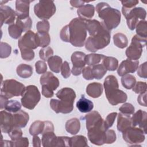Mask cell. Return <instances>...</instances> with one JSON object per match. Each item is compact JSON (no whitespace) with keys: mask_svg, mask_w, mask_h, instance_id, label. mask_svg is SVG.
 <instances>
[{"mask_svg":"<svg viewBox=\"0 0 147 147\" xmlns=\"http://www.w3.org/2000/svg\"><path fill=\"white\" fill-rule=\"evenodd\" d=\"M4 109L5 110L11 113H17L21 109V103L16 100H7L4 105Z\"/></svg>","mask_w":147,"mask_h":147,"instance_id":"38","label":"cell"},{"mask_svg":"<svg viewBox=\"0 0 147 147\" xmlns=\"http://www.w3.org/2000/svg\"><path fill=\"white\" fill-rule=\"evenodd\" d=\"M28 146L29 140L26 137H21L16 141H13L14 147H27Z\"/></svg>","mask_w":147,"mask_h":147,"instance_id":"54","label":"cell"},{"mask_svg":"<svg viewBox=\"0 0 147 147\" xmlns=\"http://www.w3.org/2000/svg\"><path fill=\"white\" fill-rule=\"evenodd\" d=\"M88 130V138L90 141L96 145H102L105 144L106 131L107 129L105 127L104 120L91 126Z\"/></svg>","mask_w":147,"mask_h":147,"instance_id":"10","label":"cell"},{"mask_svg":"<svg viewBox=\"0 0 147 147\" xmlns=\"http://www.w3.org/2000/svg\"><path fill=\"white\" fill-rule=\"evenodd\" d=\"M95 7L92 5L86 4L77 10L79 18L84 20H89L94 16Z\"/></svg>","mask_w":147,"mask_h":147,"instance_id":"24","label":"cell"},{"mask_svg":"<svg viewBox=\"0 0 147 147\" xmlns=\"http://www.w3.org/2000/svg\"><path fill=\"white\" fill-rule=\"evenodd\" d=\"M107 71V70L102 64H96L91 67L92 74L94 78L98 80L102 79L105 76Z\"/></svg>","mask_w":147,"mask_h":147,"instance_id":"37","label":"cell"},{"mask_svg":"<svg viewBox=\"0 0 147 147\" xmlns=\"http://www.w3.org/2000/svg\"><path fill=\"white\" fill-rule=\"evenodd\" d=\"M48 64L52 71L55 73H59L62 65V59L58 56H52L48 60Z\"/></svg>","mask_w":147,"mask_h":147,"instance_id":"29","label":"cell"},{"mask_svg":"<svg viewBox=\"0 0 147 147\" xmlns=\"http://www.w3.org/2000/svg\"><path fill=\"white\" fill-rule=\"evenodd\" d=\"M138 60L126 59L121 62L117 69V74L120 76H123L129 73H134L138 67Z\"/></svg>","mask_w":147,"mask_h":147,"instance_id":"15","label":"cell"},{"mask_svg":"<svg viewBox=\"0 0 147 147\" xmlns=\"http://www.w3.org/2000/svg\"><path fill=\"white\" fill-rule=\"evenodd\" d=\"M117 114V113L113 112L107 115L105 120L104 121V126L106 129H109L113 126Z\"/></svg>","mask_w":147,"mask_h":147,"instance_id":"45","label":"cell"},{"mask_svg":"<svg viewBox=\"0 0 147 147\" xmlns=\"http://www.w3.org/2000/svg\"><path fill=\"white\" fill-rule=\"evenodd\" d=\"M56 10L53 1H39L34 6L35 15L42 20L49 19L55 13Z\"/></svg>","mask_w":147,"mask_h":147,"instance_id":"11","label":"cell"},{"mask_svg":"<svg viewBox=\"0 0 147 147\" xmlns=\"http://www.w3.org/2000/svg\"><path fill=\"white\" fill-rule=\"evenodd\" d=\"M11 52V48L9 44L6 42H1L0 47V57L1 59L9 57Z\"/></svg>","mask_w":147,"mask_h":147,"instance_id":"42","label":"cell"},{"mask_svg":"<svg viewBox=\"0 0 147 147\" xmlns=\"http://www.w3.org/2000/svg\"><path fill=\"white\" fill-rule=\"evenodd\" d=\"M122 12L126 20L127 25L131 30L135 29L138 22V19L145 20L146 16V10L141 7L129 9L122 6Z\"/></svg>","mask_w":147,"mask_h":147,"instance_id":"7","label":"cell"},{"mask_svg":"<svg viewBox=\"0 0 147 147\" xmlns=\"http://www.w3.org/2000/svg\"><path fill=\"white\" fill-rule=\"evenodd\" d=\"M42 94L45 98H51L53 96L54 92L52 90L43 85L42 86Z\"/></svg>","mask_w":147,"mask_h":147,"instance_id":"58","label":"cell"},{"mask_svg":"<svg viewBox=\"0 0 147 147\" xmlns=\"http://www.w3.org/2000/svg\"><path fill=\"white\" fill-rule=\"evenodd\" d=\"M61 40L70 42L76 47H83L86 40L87 29L86 20L75 18L68 25L64 26L60 33Z\"/></svg>","mask_w":147,"mask_h":147,"instance_id":"2","label":"cell"},{"mask_svg":"<svg viewBox=\"0 0 147 147\" xmlns=\"http://www.w3.org/2000/svg\"><path fill=\"white\" fill-rule=\"evenodd\" d=\"M86 55L80 51L74 52L71 55V61L73 67L71 70L72 74L74 76H79L81 74L86 64Z\"/></svg>","mask_w":147,"mask_h":147,"instance_id":"14","label":"cell"},{"mask_svg":"<svg viewBox=\"0 0 147 147\" xmlns=\"http://www.w3.org/2000/svg\"><path fill=\"white\" fill-rule=\"evenodd\" d=\"M119 110L121 113L126 114H133L134 113V107L130 103H125L123 105H122Z\"/></svg>","mask_w":147,"mask_h":147,"instance_id":"48","label":"cell"},{"mask_svg":"<svg viewBox=\"0 0 147 147\" xmlns=\"http://www.w3.org/2000/svg\"><path fill=\"white\" fill-rule=\"evenodd\" d=\"M105 57V56L102 54L91 53L86 56V64L88 66L92 67L98 64L101 60Z\"/></svg>","mask_w":147,"mask_h":147,"instance_id":"36","label":"cell"},{"mask_svg":"<svg viewBox=\"0 0 147 147\" xmlns=\"http://www.w3.org/2000/svg\"><path fill=\"white\" fill-rule=\"evenodd\" d=\"M133 91L136 94H142L146 92V83L144 82H138L133 86Z\"/></svg>","mask_w":147,"mask_h":147,"instance_id":"49","label":"cell"},{"mask_svg":"<svg viewBox=\"0 0 147 147\" xmlns=\"http://www.w3.org/2000/svg\"><path fill=\"white\" fill-rule=\"evenodd\" d=\"M82 73L83 78L86 80H92L94 79V77L92 74V71H91V67L90 66L84 67Z\"/></svg>","mask_w":147,"mask_h":147,"instance_id":"56","label":"cell"},{"mask_svg":"<svg viewBox=\"0 0 147 147\" xmlns=\"http://www.w3.org/2000/svg\"><path fill=\"white\" fill-rule=\"evenodd\" d=\"M85 2H87L86 1H70V3L72 6L75 7H79L83 6Z\"/></svg>","mask_w":147,"mask_h":147,"instance_id":"60","label":"cell"},{"mask_svg":"<svg viewBox=\"0 0 147 147\" xmlns=\"http://www.w3.org/2000/svg\"><path fill=\"white\" fill-rule=\"evenodd\" d=\"M76 107L81 113H88L93 109L94 103L90 100L86 98L84 95H83L77 102Z\"/></svg>","mask_w":147,"mask_h":147,"instance_id":"26","label":"cell"},{"mask_svg":"<svg viewBox=\"0 0 147 147\" xmlns=\"http://www.w3.org/2000/svg\"><path fill=\"white\" fill-rule=\"evenodd\" d=\"M41 85L45 86L53 91L56 90L59 86V80L52 72H47L40 77Z\"/></svg>","mask_w":147,"mask_h":147,"instance_id":"19","label":"cell"},{"mask_svg":"<svg viewBox=\"0 0 147 147\" xmlns=\"http://www.w3.org/2000/svg\"><path fill=\"white\" fill-rule=\"evenodd\" d=\"M38 37L39 47L42 48L47 47L51 42V38L48 32H37L36 33Z\"/></svg>","mask_w":147,"mask_h":147,"instance_id":"40","label":"cell"},{"mask_svg":"<svg viewBox=\"0 0 147 147\" xmlns=\"http://www.w3.org/2000/svg\"><path fill=\"white\" fill-rule=\"evenodd\" d=\"M121 83L122 86L126 89H131L136 83V78L130 74H126L122 76Z\"/></svg>","mask_w":147,"mask_h":147,"instance_id":"39","label":"cell"},{"mask_svg":"<svg viewBox=\"0 0 147 147\" xmlns=\"http://www.w3.org/2000/svg\"><path fill=\"white\" fill-rule=\"evenodd\" d=\"M116 140V134L113 130L107 129L106 131L105 144H112Z\"/></svg>","mask_w":147,"mask_h":147,"instance_id":"53","label":"cell"},{"mask_svg":"<svg viewBox=\"0 0 147 147\" xmlns=\"http://www.w3.org/2000/svg\"><path fill=\"white\" fill-rule=\"evenodd\" d=\"M36 71L38 74H43L47 70V65L44 61L38 60L35 63Z\"/></svg>","mask_w":147,"mask_h":147,"instance_id":"50","label":"cell"},{"mask_svg":"<svg viewBox=\"0 0 147 147\" xmlns=\"http://www.w3.org/2000/svg\"><path fill=\"white\" fill-rule=\"evenodd\" d=\"M56 96L59 100L52 99L50 100V106L55 113L68 114L72 111L76 96L73 89L69 87L63 88L57 91Z\"/></svg>","mask_w":147,"mask_h":147,"instance_id":"3","label":"cell"},{"mask_svg":"<svg viewBox=\"0 0 147 147\" xmlns=\"http://www.w3.org/2000/svg\"><path fill=\"white\" fill-rule=\"evenodd\" d=\"M16 11L8 6H1L0 7V21L1 26L3 24L11 25L14 24L16 17Z\"/></svg>","mask_w":147,"mask_h":147,"instance_id":"16","label":"cell"},{"mask_svg":"<svg viewBox=\"0 0 147 147\" xmlns=\"http://www.w3.org/2000/svg\"><path fill=\"white\" fill-rule=\"evenodd\" d=\"M45 127L44 121H36L32 123L29 127V133L32 136H37L42 134Z\"/></svg>","mask_w":147,"mask_h":147,"instance_id":"32","label":"cell"},{"mask_svg":"<svg viewBox=\"0 0 147 147\" xmlns=\"http://www.w3.org/2000/svg\"><path fill=\"white\" fill-rule=\"evenodd\" d=\"M49 23L47 20H45L38 21L36 24L37 32H48L49 30Z\"/></svg>","mask_w":147,"mask_h":147,"instance_id":"46","label":"cell"},{"mask_svg":"<svg viewBox=\"0 0 147 147\" xmlns=\"http://www.w3.org/2000/svg\"><path fill=\"white\" fill-rule=\"evenodd\" d=\"M117 118V129L120 132H123L127 128L131 126V116L129 114L119 113Z\"/></svg>","mask_w":147,"mask_h":147,"instance_id":"23","label":"cell"},{"mask_svg":"<svg viewBox=\"0 0 147 147\" xmlns=\"http://www.w3.org/2000/svg\"><path fill=\"white\" fill-rule=\"evenodd\" d=\"M26 87L14 79H7L1 83V96L9 99L13 96H22Z\"/></svg>","mask_w":147,"mask_h":147,"instance_id":"6","label":"cell"},{"mask_svg":"<svg viewBox=\"0 0 147 147\" xmlns=\"http://www.w3.org/2000/svg\"><path fill=\"white\" fill-rule=\"evenodd\" d=\"M96 10L101 22L109 31L116 28L121 22V14L117 9L112 8L106 2H99L96 6Z\"/></svg>","mask_w":147,"mask_h":147,"instance_id":"4","label":"cell"},{"mask_svg":"<svg viewBox=\"0 0 147 147\" xmlns=\"http://www.w3.org/2000/svg\"><path fill=\"white\" fill-rule=\"evenodd\" d=\"M105 94L110 104L115 106L127 100V94L119 90V84L117 78L114 75L107 76L103 83Z\"/></svg>","mask_w":147,"mask_h":147,"instance_id":"5","label":"cell"},{"mask_svg":"<svg viewBox=\"0 0 147 147\" xmlns=\"http://www.w3.org/2000/svg\"><path fill=\"white\" fill-rule=\"evenodd\" d=\"M70 146L87 147L88 146L87 139L82 135L70 137Z\"/></svg>","mask_w":147,"mask_h":147,"instance_id":"33","label":"cell"},{"mask_svg":"<svg viewBox=\"0 0 147 147\" xmlns=\"http://www.w3.org/2000/svg\"><path fill=\"white\" fill-rule=\"evenodd\" d=\"M41 99V94L38 88L34 85L26 87L21 99L22 105L26 109L33 110Z\"/></svg>","mask_w":147,"mask_h":147,"instance_id":"8","label":"cell"},{"mask_svg":"<svg viewBox=\"0 0 147 147\" xmlns=\"http://www.w3.org/2000/svg\"><path fill=\"white\" fill-rule=\"evenodd\" d=\"M8 32L10 36L14 39H18L21 37L22 33L24 32L22 28L17 23L11 24L8 27Z\"/></svg>","mask_w":147,"mask_h":147,"instance_id":"35","label":"cell"},{"mask_svg":"<svg viewBox=\"0 0 147 147\" xmlns=\"http://www.w3.org/2000/svg\"><path fill=\"white\" fill-rule=\"evenodd\" d=\"M16 22L22 28L24 32H27L28 30H30V29L31 28L32 24V21L30 17H29L24 20H21L18 18H16Z\"/></svg>","mask_w":147,"mask_h":147,"instance_id":"44","label":"cell"},{"mask_svg":"<svg viewBox=\"0 0 147 147\" xmlns=\"http://www.w3.org/2000/svg\"><path fill=\"white\" fill-rule=\"evenodd\" d=\"M103 91V87L101 83L93 82L87 85L86 93L88 96L93 98H99L102 95Z\"/></svg>","mask_w":147,"mask_h":147,"instance_id":"22","label":"cell"},{"mask_svg":"<svg viewBox=\"0 0 147 147\" xmlns=\"http://www.w3.org/2000/svg\"><path fill=\"white\" fill-rule=\"evenodd\" d=\"M13 115L14 127L22 128L26 126L29 119V114L26 112L20 110Z\"/></svg>","mask_w":147,"mask_h":147,"instance_id":"21","label":"cell"},{"mask_svg":"<svg viewBox=\"0 0 147 147\" xmlns=\"http://www.w3.org/2000/svg\"><path fill=\"white\" fill-rule=\"evenodd\" d=\"M85 119L86 122V128L89 129L93 125L103 120L100 114L96 111H93L87 114L85 116Z\"/></svg>","mask_w":147,"mask_h":147,"instance_id":"28","label":"cell"},{"mask_svg":"<svg viewBox=\"0 0 147 147\" xmlns=\"http://www.w3.org/2000/svg\"><path fill=\"white\" fill-rule=\"evenodd\" d=\"M138 1L137 0H129V1H122L121 3L123 7L126 8H133L138 3Z\"/></svg>","mask_w":147,"mask_h":147,"instance_id":"57","label":"cell"},{"mask_svg":"<svg viewBox=\"0 0 147 147\" xmlns=\"http://www.w3.org/2000/svg\"><path fill=\"white\" fill-rule=\"evenodd\" d=\"M53 54V51L50 47H47L41 48L39 51V56L43 61L48 60V59L52 56Z\"/></svg>","mask_w":147,"mask_h":147,"instance_id":"43","label":"cell"},{"mask_svg":"<svg viewBox=\"0 0 147 147\" xmlns=\"http://www.w3.org/2000/svg\"><path fill=\"white\" fill-rule=\"evenodd\" d=\"M21 57L26 61H30L34 57V52L30 49H22L20 50Z\"/></svg>","mask_w":147,"mask_h":147,"instance_id":"51","label":"cell"},{"mask_svg":"<svg viewBox=\"0 0 147 147\" xmlns=\"http://www.w3.org/2000/svg\"><path fill=\"white\" fill-rule=\"evenodd\" d=\"M17 75L22 78H28L33 74V68L32 66L26 64H20L16 69Z\"/></svg>","mask_w":147,"mask_h":147,"instance_id":"30","label":"cell"},{"mask_svg":"<svg viewBox=\"0 0 147 147\" xmlns=\"http://www.w3.org/2000/svg\"><path fill=\"white\" fill-rule=\"evenodd\" d=\"M137 102L140 105L146 107V92L140 94L137 98Z\"/></svg>","mask_w":147,"mask_h":147,"instance_id":"59","label":"cell"},{"mask_svg":"<svg viewBox=\"0 0 147 147\" xmlns=\"http://www.w3.org/2000/svg\"><path fill=\"white\" fill-rule=\"evenodd\" d=\"M102 64L107 70L113 71L117 69L118 66V61L115 57L105 56V57L102 60Z\"/></svg>","mask_w":147,"mask_h":147,"instance_id":"34","label":"cell"},{"mask_svg":"<svg viewBox=\"0 0 147 147\" xmlns=\"http://www.w3.org/2000/svg\"><path fill=\"white\" fill-rule=\"evenodd\" d=\"M32 1H16V13L17 18L24 20L29 16V4Z\"/></svg>","mask_w":147,"mask_h":147,"instance_id":"20","label":"cell"},{"mask_svg":"<svg viewBox=\"0 0 147 147\" xmlns=\"http://www.w3.org/2000/svg\"><path fill=\"white\" fill-rule=\"evenodd\" d=\"M41 140L40 139L39 137L37 136H34L33 138V146H41Z\"/></svg>","mask_w":147,"mask_h":147,"instance_id":"61","label":"cell"},{"mask_svg":"<svg viewBox=\"0 0 147 147\" xmlns=\"http://www.w3.org/2000/svg\"><path fill=\"white\" fill-rule=\"evenodd\" d=\"M137 75L141 78L146 79L147 78V63L145 62L141 64L137 68Z\"/></svg>","mask_w":147,"mask_h":147,"instance_id":"55","label":"cell"},{"mask_svg":"<svg viewBox=\"0 0 147 147\" xmlns=\"http://www.w3.org/2000/svg\"><path fill=\"white\" fill-rule=\"evenodd\" d=\"M20 50L35 49L39 47V42L37 34L32 30H28L21 36L18 41Z\"/></svg>","mask_w":147,"mask_h":147,"instance_id":"13","label":"cell"},{"mask_svg":"<svg viewBox=\"0 0 147 147\" xmlns=\"http://www.w3.org/2000/svg\"><path fill=\"white\" fill-rule=\"evenodd\" d=\"M66 131L72 135L76 134L80 130V123L76 118H73L68 120L65 125Z\"/></svg>","mask_w":147,"mask_h":147,"instance_id":"27","label":"cell"},{"mask_svg":"<svg viewBox=\"0 0 147 147\" xmlns=\"http://www.w3.org/2000/svg\"><path fill=\"white\" fill-rule=\"evenodd\" d=\"M1 146H13V141H8V140H2L1 142Z\"/></svg>","mask_w":147,"mask_h":147,"instance_id":"62","label":"cell"},{"mask_svg":"<svg viewBox=\"0 0 147 147\" xmlns=\"http://www.w3.org/2000/svg\"><path fill=\"white\" fill-rule=\"evenodd\" d=\"M61 74L64 78L67 79L69 78L71 75V69L68 63L66 61H64L62 64L61 67Z\"/></svg>","mask_w":147,"mask_h":147,"instance_id":"52","label":"cell"},{"mask_svg":"<svg viewBox=\"0 0 147 147\" xmlns=\"http://www.w3.org/2000/svg\"><path fill=\"white\" fill-rule=\"evenodd\" d=\"M114 44L117 47L123 49L126 48L128 44V40L125 34L117 33L113 36Z\"/></svg>","mask_w":147,"mask_h":147,"instance_id":"31","label":"cell"},{"mask_svg":"<svg viewBox=\"0 0 147 147\" xmlns=\"http://www.w3.org/2000/svg\"><path fill=\"white\" fill-rule=\"evenodd\" d=\"M123 139L128 144L134 145L143 142L145 133L140 127L131 126L122 132Z\"/></svg>","mask_w":147,"mask_h":147,"instance_id":"12","label":"cell"},{"mask_svg":"<svg viewBox=\"0 0 147 147\" xmlns=\"http://www.w3.org/2000/svg\"><path fill=\"white\" fill-rule=\"evenodd\" d=\"M136 29L137 34L146 38L147 37V22L145 20H141L138 22L135 28Z\"/></svg>","mask_w":147,"mask_h":147,"instance_id":"41","label":"cell"},{"mask_svg":"<svg viewBox=\"0 0 147 147\" xmlns=\"http://www.w3.org/2000/svg\"><path fill=\"white\" fill-rule=\"evenodd\" d=\"M1 129L5 133H9L14 127L13 115L6 111H1Z\"/></svg>","mask_w":147,"mask_h":147,"instance_id":"18","label":"cell"},{"mask_svg":"<svg viewBox=\"0 0 147 147\" xmlns=\"http://www.w3.org/2000/svg\"><path fill=\"white\" fill-rule=\"evenodd\" d=\"M146 119L147 113L145 111L142 110H138L137 112L133 114L132 117H131V126L138 127L141 129L145 134H146Z\"/></svg>","mask_w":147,"mask_h":147,"instance_id":"17","label":"cell"},{"mask_svg":"<svg viewBox=\"0 0 147 147\" xmlns=\"http://www.w3.org/2000/svg\"><path fill=\"white\" fill-rule=\"evenodd\" d=\"M86 29L90 37L85 41V48L91 52L107 47L111 39L110 31L106 29L101 22L96 20L86 21Z\"/></svg>","mask_w":147,"mask_h":147,"instance_id":"1","label":"cell"},{"mask_svg":"<svg viewBox=\"0 0 147 147\" xmlns=\"http://www.w3.org/2000/svg\"><path fill=\"white\" fill-rule=\"evenodd\" d=\"M57 137L54 131H45L42 134L41 142L44 147L56 146Z\"/></svg>","mask_w":147,"mask_h":147,"instance_id":"25","label":"cell"},{"mask_svg":"<svg viewBox=\"0 0 147 147\" xmlns=\"http://www.w3.org/2000/svg\"><path fill=\"white\" fill-rule=\"evenodd\" d=\"M146 38L141 37L137 34L134 35L129 47L126 50L125 54L128 59L138 60L142 53L143 48L146 45Z\"/></svg>","mask_w":147,"mask_h":147,"instance_id":"9","label":"cell"},{"mask_svg":"<svg viewBox=\"0 0 147 147\" xmlns=\"http://www.w3.org/2000/svg\"><path fill=\"white\" fill-rule=\"evenodd\" d=\"M9 137L12 141H16L22 137V131L20 127H14L8 133Z\"/></svg>","mask_w":147,"mask_h":147,"instance_id":"47","label":"cell"}]
</instances>
